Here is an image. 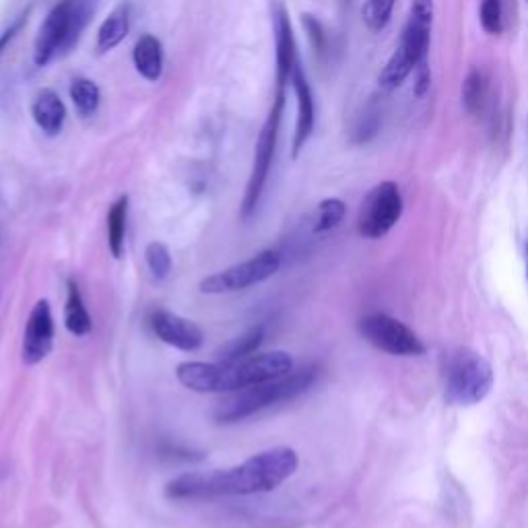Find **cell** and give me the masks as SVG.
Returning <instances> with one entry per match:
<instances>
[{"instance_id":"18","label":"cell","mask_w":528,"mask_h":528,"mask_svg":"<svg viewBox=\"0 0 528 528\" xmlns=\"http://www.w3.org/2000/svg\"><path fill=\"white\" fill-rule=\"evenodd\" d=\"M489 97V81L487 75L475 66L469 71L465 83H462V106L471 116H481L487 106Z\"/></svg>"},{"instance_id":"23","label":"cell","mask_w":528,"mask_h":528,"mask_svg":"<svg viewBox=\"0 0 528 528\" xmlns=\"http://www.w3.org/2000/svg\"><path fill=\"white\" fill-rule=\"evenodd\" d=\"M396 0H366L361 7V19L370 31H382L392 19Z\"/></svg>"},{"instance_id":"9","label":"cell","mask_w":528,"mask_h":528,"mask_svg":"<svg viewBox=\"0 0 528 528\" xmlns=\"http://www.w3.org/2000/svg\"><path fill=\"white\" fill-rule=\"evenodd\" d=\"M281 269V256L275 250H264L250 260L234 264L225 271L209 275L201 281V291L209 295L234 293L269 281Z\"/></svg>"},{"instance_id":"17","label":"cell","mask_w":528,"mask_h":528,"mask_svg":"<svg viewBox=\"0 0 528 528\" xmlns=\"http://www.w3.org/2000/svg\"><path fill=\"white\" fill-rule=\"evenodd\" d=\"M128 29H130V9L128 5H120L108 15L102 27H99L97 50L102 54L114 50L128 36Z\"/></svg>"},{"instance_id":"15","label":"cell","mask_w":528,"mask_h":528,"mask_svg":"<svg viewBox=\"0 0 528 528\" xmlns=\"http://www.w3.org/2000/svg\"><path fill=\"white\" fill-rule=\"evenodd\" d=\"M64 326L73 337H87L93 328L91 314L85 308L81 289L75 279L66 283V304H64Z\"/></svg>"},{"instance_id":"26","label":"cell","mask_w":528,"mask_h":528,"mask_svg":"<svg viewBox=\"0 0 528 528\" xmlns=\"http://www.w3.org/2000/svg\"><path fill=\"white\" fill-rule=\"evenodd\" d=\"M378 128H380V114L378 112H366L357 126H355V132H353V141L357 145H363V143H368L372 141L376 135H378Z\"/></svg>"},{"instance_id":"14","label":"cell","mask_w":528,"mask_h":528,"mask_svg":"<svg viewBox=\"0 0 528 528\" xmlns=\"http://www.w3.org/2000/svg\"><path fill=\"white\" fill-rule=\"evenodd\" d=\"M31 116L36 124L46 132L48 137H56L64 126L66 120V108L62 99L52 89H42L31 104Z\"/></svg>"},{"instance_id":"1","label":"cell","mask_w":528,"mask_h":528,"mask_svg":"<svg viewBox=\"0 0 528 528\" xmlns=\"http://www.w3.org/2000/svg\"><path fill=\"white\" fill-rule=\"evenodd\" d=\"M300 467V456L293 448L277 446L254 454L242 465L211 473H184L165 485L170 500H213L229 495L269 493L285 483Z\"/></svg>"},{"instance_id":"24","label":"cell","mask_w":528,"mask_h":528,"mask_svg":"<svg viewBox=\"0 0 528 528\" xmlns=\"http://www.w3.org/2000/svg\"><path fill=\"white\" fill-rule=\"evenodd\" d=\"M145 260H147V267H149L151 275L157 281H163L172 273V254H170L168 246L161 244V242H151L145 248Z\"/></svg>"},{"instance_id":"21","label":"cell","mask_w":528,"mask_h":528,"mask_svg":"<svg viewBox=\"0 0 528 528\" xmlns=\"http://www.w3.org/2000/svg\"><path fill=\"white\" fill-rule=\"evenodd\" d=\"M345 215H347V205L341 201V198H324L316 209L314 231L316 234H326V231L339 227Z\"/></svg>"},{"instance_id":"22","label":"cell","mask_w":528,"mask_h":528,"mask_svg":"<svg viewBox=\"0 0 528 528\" xmlns=\"http://www.w3.org/2000/svg\"><path fill=\"white\" fill-rule=\"evenodd\" d=\"M262 339H264V328L262 326L252 328V330H248L246 335H242L240 339H234L231 343H227L219 351V357H221V361H234V359L250 357V355L256 353V349L260 347Z\"/></svg>"},{"instance_id":"31","label":"cell","mask_w":528,"mask_h":528,"mask_svg":"<svg viewBox=\"0 0 528 528\" xmlns=\"http://www.w3.org/2000/svg\"><path fill=\"white\" fill-rule=\"evenodd\" d=\"M526 3H528V0H526Z\"/></svg>"},{"instance_id":"16","label":"cell","mask_w":528,"mask_h":528,"mask_svg":"<svg viewBox=\"0 0 528 528\" xmlns=\"http://www.w3.org/2000/svg\"><path fill=\"white\" fill-rule=\"evenodd\" d=\"M132 62L139 75L151 83L161 79L163 73V48L155 36H143L132 50Z\"/></svg>"},{"instance_id":"2","label":"cell","mask_w":528,"mask_h":528,"mask_svg":"<svg viewBox=\"0 0 528 528\" xmlns=\"http://www.w3.org/2000/svg\"><path fill=\"white\" fill-rule=\"evenodd\" d=\"M293 370V359L285 351L256 353L234 361H184L176 368L182 386L194 392H240L250 386L285 376Z\"/></svg>"},{"instance_id":"10","label":"cell","mask_w":528,"mask_h":528,"mask_svg":"<svg viewBox=\"0 0 528 528\" xmlns=\"http://www.w3.org/2000/svg\"><path fill=\"white\" fill-rule=\"evenodd\" d=\"M54 347V316L48 300H40L33 306L25 335H23V347L21 355L27 366H38L40 361H44Z\"/></svg>"},{"instance_id":"25","label":"cell","mask_w":528,"mask_h":528,"mask_svg":"<svg viewBox=\"0 0 528 528\" xmlns=\"http://www.w3.org/2000/svg\"><path fill=\"white\" fill-rule=\"evenodd\" d=\"M479 21L489 36H502L504 31V3L502 0H481Z\"/></svg>"},{"instance_id":"11","label":"cell","mask_w":528,"mask_h":528,"mask_svg":"<svg viewBox=\"0 0 528 528\" xmlns=\"http://www.w3.org/2000/svg\"><path fill=\"white\" fill-rule=\"evenodd\" d=\"M151 328L157 339L165 345L176 347L186 353H194L203 347L205 335L198 324L178 316L170 310H157L151 314Z\"/></svg>"},{"instance_id":"19","label":"cell","mask_w":528,"mask_h":528,"mask_svg":"<svg viewBox=\"0 0 528 528\" xmlns=\"http://www.w3.org/2000/svg\"><path fill=\"white\" fill-rule=\"evenodd\" d=\"M126 221H128V196H120L108 211V248L116 260L122 258L124 254Z\"/></svg>"},{"instance_id":"30","label":"cell","mask_w":528,"mask_h":528,"mask_svg":"<svg viewBox=\"0 0 528 528\" xmlns=\"http://www.w3.org/2000/svg\"><path fill=\"white\" fill-rule=\"evenodd\" d=\"M526 277H528V242H526Z\"/></svg>"},{"instance_id":"28","label":"cell","mask_w":528,"mask_h":528,"mask_svg":"<svg viewBox=\"0 0 528 528\" xmlns=\"http://www.w3.org/2000/svg\"><path fill=\"white\" fill-rule=\"evenodd\" d=\"M29 13H31V7H27L25 11H21V13L9 23V27H7L3 33H0V54H3V52L9 48V44L19 36L21 29L27 25V21H29Z\"/></svg>"},{"instance_id":"5","label":"cell","mask_w":528,"mask_h":528,"mask_svg":"<svg viewBox=\"0 0 528 528\" xmlns=\"http://www.w3.org/2000/svg\"><path fill=\"white\" fill-rule=\"evenodd\" d=\"M491 363L471 349L452 355L446 372V403L454 407H473L485 401L493 388Z\"/></svg>"},{"instance_id":"3","label":"cell","mask_w":528,"mask_h":528,"mask_svg":"<svg viewBox=\"0 0 528 528\" xmlns=\"http://www.w3.org/2000/svg\"><path fill=\"white\" fill-rule=\"evenodd\" d=\"M316 376L318 370L314 366H308L302 370H291L285 376L250 386L246 390H240L217 407L215 421L225 425L238 423L271 405L291 401L295 396L306 392L316 382Z\"/></svg>"},{"instance_id":"8","label":"cell","mask_w":528,"mask_h":528,"mask_svg":"<svg viewBox=\"0 0 528 528\" xmlns=\"http://www.w3.org/2000/svg\"><path fill=\"white\" fill-rule=\"evenodd\" d=\"M357 328L363 339L384 353L401 357H417L425 353V345L415 330L388 314L374 312L363 316L357 322Z\"/></svg>"},{"instance_id":"13","label":"cell","mask_w":528,"mask_h":528,"mask_svg":"<svg viewBox=\"0 0 528 528\" xmlns=\"http://www.w3.org/2000/svg\"><path fill=\"white\" fill-rule=\"evenodd\" d=\"M273 31H275V79L277 89H285L291 81L297 60V46L289 13L283 3H273Z\"/></svg>"},{"instance_id":"12","label":"cell","mask_w":528,"mask_h":528,"mask_svg":"<svg viewBox=\"0 0 528 528\" xmlns=\"http://www.w3.org/2000/svg\"><path fill=\"white\" fill-rule=\"evenodd\" d=\"M291 87L297 99V120H295V135L291 145V155L297 157L302 149L308 145L314 126H316V104H314V93L310 87V81L302 69V64L297 62L293 75H291Z\"/></svg>"},{"instance_id":"6","label":"cell","mask_w":528,"mask_h":528,"mask_svg":"<svg viewBox=\"0 0 528 528\" xmlns=\"http://www.w3.org/2000/svg\"><path fill=\"white\" fill-rule=\"evenodd\" d=\"M283 110H285V89H277L273 106L269 110V116H267V120H264L258 141H256L252 172H250V178L246 184L244 201H242V209H240L242 219H250L260 205V198H262L264 186H267V180L271 174V165H273V159L277 153Z\"/></svg>"},{"instance_id":"20","label":"cell","mask_w":528,"mask_h":528,"mask_svg":"<svg viewBox=\"0 0 528 528\" xmlns=\"http://www.w3.org/2000/svg\"><path fill=\"white\" fill-rule=\"evenodd\" d=\"M71 99L81 116H93L102 102V93L91 79L77 77L71 83Z\"/></svg>"},{"instance_id":"29","label":"cell","mask_w":528,"mask_h":528,"mask_svg":"<svg viewBox=\"0 0 528 528\" xmlns=\"http://www.w3.org/2000/svg\"><path fill=\"white\" fill-rule=\"evenodd\" d=\"M429 89H432V66H429L427 58L423 62L417 64L415 69V85H413V93L415 97H425L429 93Z\"/></svg>"},{"instance_id":"27","label":"cell","mask_w":528,"mask_h":528,"mask_svg":"<svg viewBox=\"0 0 528 528\" xmlns=\"http://www.w3.org/2000/svg\"><path fill=\"white\" fill-rule=\"evenodd\" d=\"M302 25L308 33V40L312 44V48L318 52V54H324L326 52V44H328V38H326V31H324V25L310 13H304L302 15Z\"/></svg>"},{"instance_id":"7","label":"cell","mask_w":528,"mask_h":528,"mask_svg":"<svg viewBox=\"0 0 528 528\" xmlns=\"http://www.w3.org/2000/svg\"><path fill=\"white\" fill-rule=\"evenodd\" d=\"M403 194L401 188L394 182H380L374 186L368 196L363 198L359 217H357V231L359 236L368 240H380L388 231L401 221L403 217Z\"/></svg>"},{"instance_id":"4","label":"cell","mask_w":528,"mask_h":528,"mask_svg":"<svg viewBox=\"0 0 528 528\" xmlns=\"http://www.w3.org/2000/svg\"><path fill=\"white\" fill-rule=\"evenodd\" d=\"M99 0H60L46 15L33 48L36 66H46L56 56L69 54L81 40Z\"/></svg>"}]
</instances>
